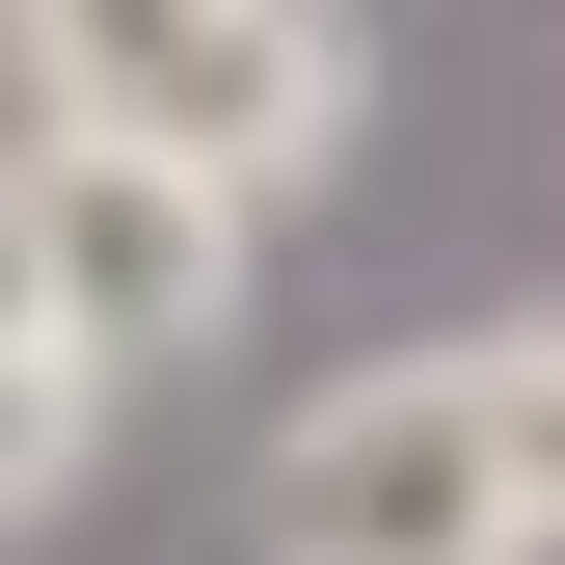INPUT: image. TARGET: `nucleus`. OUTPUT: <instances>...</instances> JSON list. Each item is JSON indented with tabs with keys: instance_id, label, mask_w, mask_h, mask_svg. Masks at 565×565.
<instances>
[{
	"instance_id": "3",
	"label": "nucleus",
	"mask_w": 565,
	"mask_h": 565,
	"mask_svg": "<svg viewBox=\"0 0 565 565\" xmlns=\"http://www.w3.org/2000/svg\"><path fill=\"white\" fill-rule=\"evenodd\" d=\"M0 189H28L54 350H108V377H162V350H243V269H269V216H243V189L135 162V135H0Z\"/></svg>"
},
{
	"instance_id": "5",
	"label": "nucleus",
	"mask_w": 565,
	"mask_h": 565,
	"mask_svg": "<svg viewBox=\"0 0 565 565\" xmlns=\"http://www.w3.org/2000/svg\"><path fill=\"white\" fill-rule=\"evenodd\" d=\"M108 404H135V377H82V350H0V539H54V512L108 484Z\"/></svg>"
},
{
	"instance_id": "4",
	"label": "nucleus",
	"mask_w": 565,
	"mask_h": 565,
	"mask_svg": "<svg viewBox=\"0 0 565 565\" xmlns=\"http://www.w3.org/2000/svg\"><path fill=\"white\" fill-rule=\"evenodd\" d=\"M458 404H484V484H512V539L565 565V297H512V323H458Z\"/></svg>"
},
{
	"instance_id": "1",
	"label": "nucleus",
	"mask_w": 565,
	"mask_h": 565,
	"mask_svg": "<svg viewBox=\"0 0 565 565\" xmlns=\"http://www.w3.org/2000/svg\"><path fill=\"white\" fill-rule=\"evenodd\" d=\"M0 54H28V135H135L243 216H297L350 162V108H377L350 0H0Z\"/></svg>"
},
{
	"instance_id": "2",
	"label": "nucleus",
	"mask_w": 565,
	"mask_h": 565,
	"mask_svg": "<svg viewBox=\"0 0 565 565\" xmlns=\"http://www.w3.org/2000/svg\"><path fill=\"white\" fill-rule=\"evenodd\" d=\"M243 565H539L512 484H484L458 350H350V377L269 404V458H243Z\"/></svg>"
},
{
	"instance_id": "6",
	"label": "nucleus",
	"mask_w": 565,
	"mask_h": 565,
	"mask_svg": "<svg viewBox=\"0 0 565 565\" xmlns=\"http://www.w3.org/2000/svg\"><path fill=\"white\" fill-rule=\"evenodd\" d=\"M0 350H54V269H28V189H0ZM108 377V350H82Z\"/></svg>"
}]
</instances>
